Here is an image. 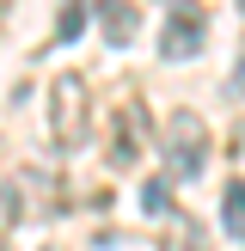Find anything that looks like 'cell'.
I'll use <instances>...</instances> for the list:
<instances>
[{"label": "cell", "instance_id": "cell-1", "mask_svg": "<svg viewBox=\"0 0 245 251\" xmlns=\"http://www.w3.org/2000/svg\"><path fill=\"white\" fill-rule=\"evenodd\" d=\"M86 129H92V98H86V80H80V74L49 80V141H55L61 153H74V147L86 141Z\"/></svg>", "mask_w": 245, "mask_h": 251}, {"label": "cell", "instance_id": "cell-2", "mask_svg": "<svg viewBox=\"0 0 245 251\" xmlns=\"http://www.w3.org/2000/svg\"><path fill=\"white\" fill-rule=\"evenodd\" d=\"M159 147H166L172 178H196V172H202V159H208V129H202V117H196V110H172Z\"/></svg>", "mask_w": 245, "mask_h": 251}, {"label": "cell", "instance_id": "cell-3", "mask_svg": "<svg viewBox=\"0 0 245 251\" xmlns=\"http://www.w3.org/2000/svg\"><path fill=\"white\" fill-rule=\"evenodd\" d=\"M208 43V25H202V6L196 0H172L166 12V31H159V55L166 61H196Z\"/></svg>", "mask_w": 245, "mask_h": 251}, {"label": "cell", "instance_id": "cell-4", "mask_svg": "<svg viewBox=\"0 0 245 251\" xmlns=\"http://www.w3.org/2000/svg\"><path fill=\"white\" fill-rule=\"evenodd\" d=\"M98 31H104V43L129 49L135 37H141V6H129V0H98Z\"/></svg>", "mask_w": 245, "mask_h": 251}, {"label": "cell", "instance_id": "cell-5", "mask_svg": "<svg viewBox=\"0 0 245 251\" xmlns=\"http://www.w3.org/2000/svg\"><path fill=\"white\" fill-rule=\"evenodd\" d=\"M220 233L227 239H245V184L239 178L220 184Z\"/></svg>", "mask_w": 245, "mask_h": 251}, {"label": "cell", "instance_id": "cell-6", "mask_svg": "<svg viewBox=\"0 0 245 251\" xmlns=\"http://www.w3.org/2000/svg\"><path fill=\"white\" fill-rule=\"evenodd\" d=\"M12 184H19V202H24V208H37V215H49V208L61 202V196L49 190V184H55V178H49V172H19V178H12Z\"/></svg>", "mask_w": 245, "mask_h": 251}, {"label": "cell", "instance_id": "cell-7", "mask_svg": "<svg viewBox=\"0 0 245 251\" xmlns=\"http://www.w3.org/2000/svg\"><path fill=\"white\" fill-rule=\"evenodd\" d=\"M135 153H141V104H129V123L117 117V141H110L117 166H135Z\"/></svg>", "mask_w": 245, "mask_h": 251}, {"label": "cell", "instance_id": "cell-8", "mask_svg": "<svg viewBox=\"0 0 245 251\" xmlns=\"http://www.w3.org/2000/svg\"><path fill=\"white\" fill-rule=\"evenodd\" d=\"M80 31H86V6H80V0H68V6H61V19H55V43H74Z\"/></svg>", "mask_w": 245, "mask_h": 251}, {"label": "cell", "instance_id": "cell-9", "mask_svg": "<svg viewBox=\"0 0 245 251\" xmlns=\"http://www.w3.org/2000/svg\"><path fill=\"white\" fill-rule=\"evenodd\" d=\"M19 215H24V202H19V184H0V233H6Z\"/></svg>", "mask_w": 245, "mask_h": 251}, {"label": "cell", "instance_id": "cell-10", "mask_svg": "<svg viewBox=\"0 0 245 251\" xmlns=\"http://www.w3.org/2000/svg\"><path fill=\"white\" fill-rule=\"evenodd\" d=\"M172 178H147V190H141V202H147V215H166V202H172V190H166Z\"/></svg>", "mask_w": 245, "mask_h": 251}, {"label": "cell", "instance_id": "cell-11", "mask_svg": "<svg viewBox=\"0 0 245 251\" xmlns=\"http://www.w3.org/2000/svg\"><path fill=\"white\" fill-rule=\"evenodd\" d=\"M172 227H178V245H184V251H202V239H196V227H190L184 215H172Z\"/></svg>", "mask_w": 245, "mask_h": 251}, {"label": "cell", "instance_id": "cell-12", "mask_svg": "<svg viewBox=\"0 0 245 251\" xmlns=\"http://www.w3.org/2000/svg\"><path fill=\"white\" fill-rule=\"evenodd\" d=\"M227 92H233V98H245V55H239V68H233V80H227Z\"/></svg>", "mask_w": 245, "mask_h": 251}, {"label": "cell", "instance_id": "cell-13", "mask_svg": "<svg viewBox=\"0 0 245 251\" xmlns=\"http://www.w3.org/2000/svg\"><path fill=\"white\" fill-rule=\"evenodd\" d=\"M239 12H245V0H239Z\"/></svg>", "mask_w": 245, "mask_h": 251}]
</instances>
